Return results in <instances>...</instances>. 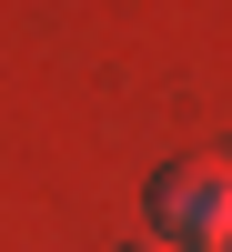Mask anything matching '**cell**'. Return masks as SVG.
Returning a JSON list of instances; mask_svg holds the SVG:
<instances>
[{"label": "cell", "instance_id": "cell-1", "mask_svg": "<svg viewBox=\"0 0 232 252\" xmlns=\"http://www.w3.org/2000/svg\"><path fill=\"white\" fill-rule=\"evenodd\" d=\"M152 222L172 242H192V252H232V161H172V172L152 182Z\"/></svg>", "mask_w": 232, "mask_h": 252}, {"label": "cell", "instance_id": "cell-2", "mask_svg": "<svg viewBox=\"0 0 232 252\" xmlns=\"http://www.w3.org/2000/svg\"><path fill=\"white\" fill-rule=\"evenodd\" d=\"M121 252H172V242H121Z\"/></svg>", "mask_w": 232, "mask_h": 252}]
</instances>
